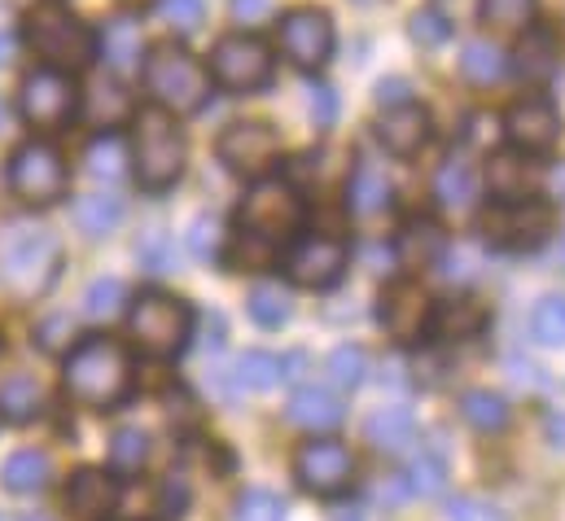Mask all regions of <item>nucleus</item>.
Instances as JSON below:
<instances>
[{
    "label": "nucleus",
    "instance_id": "obj_1",
    "mask_svg": "<svg viewBox=\"0 0 565 521\" xmlns=\"http://www.w3.org/2000/svg\"><path fill=\"white\" fill-rule=\"evenodd\" d=\"M302 198L294 184L285 180H255V189L246 193L242 211H237V228L246 242V263H268L273 251L285 246L298 228H302Z\"/></svg>",
    "mask_w": 565,
    "mask_h": 521
},
{
    "label": "nucleus",
    "instance_id": "obj_2",
    "mask_svg": "<svg viewBox=\"0 0 565 521\" xmlns=\"http://www.w3.org/2000/svg\"><path fill=\"white\" fill-rule=\"evenodd\" d=\"M62 382L84 407H115L132 386V360L115 338H84L71 347Z\"/></svg>",
    "mask_w": 565,
    "mask_h": 521
},
{
    "label": "nucleus",
    "instance_id": "obj_3",
    "mask_svg": "<svg viewBox=\"0 0 565 521\" xmlns=\"http://www.w3.org/2000/svg\"><path fill=\"white\" fill-rule=\"evenodd\" d=\"M145 93L167 115H198L211 97V71L180 44H158L141 62Z\"/></svg>",
    "mask_w": 565,
    "mask_h": 521
},
{
    "label": "nucleus",
    "instance_id": "obj_4",
    "mask_svg": "<svg viewBox=\"0 0 565 521\" xmlns=\"http://www.w3.org/2000/svg\"><path fill=\"white\" fill-rule=\"evenodd\" d=\"M26 44L53 71H84L97 57V35L62 0H40L26 13Z\"/></svg>",
    "mask_w": 565,
    "mask_h": 521
},
{
    "label": "nucleus",
    "instance_id": "obj_5",
    "mask_svg": "<svg viewBox=\"0 0 565 521\" xmlns=\"http://www.w3.org/2000/svg\"><path fill=\"white\" fill-rule=\"evenodd\" d=\"M62 242L44 224H9L0 233V276L18 294H44L57 276Z\"/></svg>",
    "mask_w": 565,
    "mask_h": 521
},
{
    "label": "nucleus",
    "instance_id": "obj_6",
    "mask_svg": "<svg viewBox=\"0 0 565 521\" xmlns=\"http://www.w3.org/2000/svg\"><path fill=\"white\" fill-rule=\"evenodd\" d=\"M184 136L175 128V115L167 110H141L137 115V136H132V162H137V180L149 193H162L180 180L184 171Z\"/></svg>",
    "mask_w": 565,
    "mask_h": 521
},
{
    "label": "nucleus",
    "instance_id": "obj_7",
    "mask_svg": "<svg viewBox=\"0 0 565 521\" xmlns=\"http://www.w3.org/2000/svg\"><path fill=\"white\" fill-rule=\"evenodd\" d=\"M128 329L137 338L145 355L153 360H175L189 338H193V311L184 298H171L162 289H149L141 298H132V311H128Z\"/></svg>",
    "mask_w": 565,
    "mask_h": 521
},
{
    "label": "nucleus",
    "instance_id": "obj_8",
    "mask_svg": "<svg viewBox=\"0 0 565 521\" xmlns=\"http://www.w3.org/2000/svg\"><path fill=\"white\" fill-rule=\"evenodd\" d=\"M482 233L500 251H535L553 233V202H540V198H500L482 215Z\"/></svg>",
    "mask_w": 565,
    "mask_h": 521
},
{
    "label": "nucleus",
    "instance_id": "obj_9",
    "mask_svg": "<svg viewBox=\"0 0 565 521\" xmlns=\"http://www.w3.org/2000/svg\"><path fill=\"white\" fill-rule=\"evenodd\" d=\"M9 189L26 206H53L66 193V162L49 140H26L9 158Z\"/></svg>",
    "mask_w": 565,
    "mask_h": 521
},
{
    "label": "nucleus",
    "instance_id": "obj_10",
    "mask_svg": "<svg viewBox=\"0 0 565 521\" xmlns=\"http://www.w3.org/2000/svg\"><path fill=\"white\" fill-rule=\"evenodd\" d=\"M211 75L228 93H259L273 84V49L255 35H224L211 53Z\"/></svg>",
    "mask_w": 565,
    "mask_h": 521
},
{
    "label": "nucleus",
    "instance_id": "obj_11",
    "mask_svg": "<svg viewBox=\"0 0 565 521\" xmlns=\"http://www.w3.org/2000/svg\"><path fill=\"white\" fill-rule=\"evenodd\" d=\"M277 153H281V136H277V128H268L259 119L228 124L224 136H220V162L233 176H246V180H264L277 167Z\"/></svg>",
    "mask_w": 565,
    "mask_h": 521
},
{
    "label": "nucleus",
    "instance_id": "obj_12",
    "mask_svg": "<svg viewBox=\"0 0 565 521\" xmlns=\"http://www.w3.org/2000/svg\"><path fill=\"white\" fill-rule=\"evenodd\" d=\"M75 110H79V93L66 71L44 66L22 79V119L31 128H62Z\"/></svg>",
    "mask_w": 565,
    "mask_h": 521
},
{
    "label": "nucleus",
    "instance_id": "obj_13",
    "mask_svg": "<svg viewBox=\"0 0 565 521\" xmlns=\"http://www.w3.org/2000/svg\"><path fill=\"white\" fill-rule=\"evenodd\" d=\"M351 474H355V460L342 443L333 438H311L298 456H294V478L302 491L311 496H342L351 487Z\"/></svg>",
    "mask_w": 565,
    "mask_h": 521
},
{
    "label": "nucleus",
    "instance_id": "obj_14",
    "mask_svg": "<svg viewBox=\"0 0 565 521\" xmlns=\"http://www.w3.org/2000/svg\"><path fill=\"white\" fill-rule=\"evenodd\" d=\"M281 53L298 71H320L333 57V22L324 9H289L281 18Z\"/></svg>",
    "mask_w": 565,
    "mask_h": 521
},
{
    "label": "nucleus",
    "instance_id": "obj_15",
    "mask_svg": "<svg viewBox=\"0 0 565 521\" xmlns=\"http://www.w3.org/2000/svg\"><path fill=\"white\" fill-rule=\"evenodd\" d=\"M429 316H434V302L422 289V280H395L382 289V302H377V320L386 329V338L395 342H417L425 329H429Z\"/></svg>",
    "mask_w": 565,
    "mask_h": 521
},
{
    "label": "nucleus",
    "instance_id": "obj_16",
    "mask_svg": "<svg viewBox=\"0 0 565 521\" xmlns=\"http://www.w3.org/2000/svg\"><path fill=\"white\" fill-rule=\"evenodd\" d=\"M347 272V246L338 237H302L285 255V276L302 289H329Z\"/></svg>",
    "mask_w": 565,
    "mask_h": 521
},
{
    "label": "nucleus",
    "instance_id": "obj_17",
    "mask_svg": "<svg viewBox=\"0 0 565 521\" xmlns=\"http://www.w3.org/2000/svg\"><path fill=\"white\" fill-rule=\"evenodd\" d=\"M504 131H509L513 149H522V153H548V149L557 145V136H562V115H557L553 102L526 97V102H518V106L509 110Z\"/></svg>",
    "mask_w": 565,
    "mask_h": 521
},
{
    "label": "nucleus",
    "instance_id": "obj_18",
    "mask_svg": "<svg viewBox=\"0 0 565 521\" xmlns=\"http://www.w3.org/2000/svg\"><path fill=\"white\" fill-rule=\"evenodd\" d=\"M391 198H395V189H391L386 167H377L373 158H360V167L347 180V211L355 220H377L391 211Z\"/></svg>",
    "mask_w": 565,
    "mask_h": 521
},
{
    "label": "nucleus",
    "instance_id": "obj_19",
    "mask_svg": "<svg viewBox=\"0 0 565 521\" xmlns=\"http://www.w3.org/2000/svg\"><path fill=\"white\" fill-rule=\"evenodd\" d=\"M377 140H382L391 153L413 158L425 140H429V115H425L422 106H413V102L391 106V110L382 115V124H377Z\"/></svg>",
    "mask_w": 565,
    "mask_h": 521
},
{
    "label": "nucleus",
    "instance_id": "obj_20",
    "mask_svg": "<svg viewBox=\"0 0 565 521\" xmlns=\"http://www.w3.org/2000/svg\"><path fill=\"white\" fill-rule=\"evenodd\" d=\"M557 66H562V35L553 26H526L518 44V75L526 84H544L557 75Z\"/></svg>",
    "mask_w": 565,
    "mask_h": 521
},
{
    "label": "nucleus",
    "instance_id": "obj_21",
    "mask_svg": "<svg viewBox=\"0 0 565 521\" xmlns=\"http://www.w3.org/2000/svg\"><path fill=\"white\" fill-rule=\"evenodd\" d=\"M478 189H482V180H478V171H473V162L469 158H447L443 167H438V176H434V198H438V206L443 211H473V202H478Z\"/></svg>",
    "mask_w": 565,
    "mask_h": 521
},
{
    "label": "nucleus",
    "instance_id": "obj_22",
    "mask_svg": "<svg viewBox=\"0 0 565 521\" xmlns=\"http://www.w3.org/2000/svg\"><path fill=\"white\" fill-rule=\"evenodd\" d=\"M66 509L79 521H97L115 509V478H106L102 469H79L71 478V491H66Z\"/></svg>",
    "mask_w": 565,
    "mask_h": 521
},
{
    "label": "nucleus",
    "instance_id": "obj_23",
    "mask_svg": "<svg viewBox=\"0 0 565 521\" xmlns=\"http://www.w3.org/2000/svg\"><path fill=\"white\" fill-rule=\"evenodd\" d=\"M487 320H491L487 302H478V298H469V294L438 302V311L429 316V325H434L438 338H478V333L487 329Z\"/></svg>",
    "mask_w": 565,
    "mask_h": 521
},
{
    "label": "nucleus",
    "instance_id": "obj_24",
    "mask_svg": "<svg viewBox=\"0 0 565 521\" xmlns=\"http://www.w3.org/2000/svg\"><path fill=\"white\" fill-rule=\"evenodd\" d=\"M285 416L294 421V425H302V429H333V425H342V398L333 391H324V386H302V391L289 398V407H285Z\"/></svg>",
    "mask_w": 565,
    "mask_h": 521
},
{
    "label": "nucleus",
    "instance_id": "obj_25",
    "mask_svg": "<svg viewBox=\"0 0 565 521\" xmlns=\"http://www.w3.org/2000/svg\"><path fill=\"white\" fill-rule=\"evenodd\" d=\"M364 438L377 447V451H404L413 438H417V416L399 403L391 407H377L369 421H364Z\"/></svg>",
    "mask_w": 565,
    "mask_h": 521
},
{
    "label": "nucleus",
    "instance_id": "obj_26",
    "mask_svg": "<svg viewBox=\"0 0 565 521\" xmlns=\"http://www.w3.org/2000/svg\"><path fill=\"white\" fill-rule=\"evenodd\" d=\"M102 53H106V62L119 71V75H128V71H141V22L137 18H128V13H119V18H110L106 22V35H102Z\"/></svg>",
    "mask_w": 565,
    "mask_h": 521
},
{
    "label": "nucleus",
    "instance_id": "obj_27",
    "mask_svg": "<svg viewBox=\"0 0 565 521\" xmlns=\"http://www.w3.org/2000/svg\"><path fill=\"white\" fill-rule=\"evenodd\" d=\"M49 478H53V465H49V456L35 451V447L13 451V456L4 460V469H0V482H4L13 496H35V491L49 487Z\"/></svg>",
    "mask_w": 565,
    "mask_h": 521
},
{
    "label": "nucleus",
    "instance_id": "obj_28",
    "mask_svg": "<svg viewBox=\"0 0 565 521\" xmlns=\"http://www.w3.org/2000/svg\"><path fill=\"white\" fill-rule=\"evenodd\" d=\"M443 233H438V224L434 220H413V224H404V233H399V242H395V255L404 267H434L438 255H443Z\"/></svg>",
    "mask_w": 565,
    "mask_h": 521
},
{
    "label": "nucleus",
    "instance_id": "obj_29",
    "mask_svg": "<svg viewBox=\"0 0 565 521\" xmlns=\"http://www.w3.org/2000/svg\"><path fill=\"white\" fill-rule=\"evenodd\" d=\"M75 224L88 237H110L124 224V198H115V193H84L75 202Z\"/></svg>",
    "mask_w": 565,
    "mask_h": 521
},
{
    "label": "nucleus",
    "instance_id": "obj_30",
    "mask_svg": "<svg viewBox=\"0 0 565 521\" xmlns=\"http://www.w3.org/2000/svg\"><path fill=\"white\" fill-rule=\"evenodd\" d=\"M40 407H44V391H40V382H35V378L13 373V378H4V382H0V416H4V421L26 425V421H35V416H40Z\"/></svg>",
    "mask_w": 565,
    "mask_h": 521
},
{
    "label": "nucleus",
    "instance_id": "obj_31",
    "mask_svg": "<svg viewBox=\"0 0 565 521\" xmlns=\"http://www.w3.org/2000/svg\"><path fill=\"white\" fill-rule=\"evenodd\" d=\"M460 416L478 429V434H500L504 425H509V398L495 391H469L460 398Z\"/></svg>",
    "mask_w": 565,
    "mask_h": 521
},
{
    "label": "nucleus",
    "instance_id": "obj_32",
    "mask_svg": "<svg viewBox=\"0 0 565 521\" xmlns=\"http://www.w3.org/2000/svg\"><path fill=\"white\" fill-rule=\"evenodd\" d=\"M460 71H465V79H473V84H495V79H504L509 57H504L491 40H469L465 53H460Z\"/></svg>",
    "mask_w": 565,
    "mask_h": 521
},
{
    "label": "nucleus",
    "instance_id": "obj_33",
    "mask_svg": "<svg viewBox=\"0 0 565 521\" xmlns=\"http://www.w3.org/2000/svg\"><path fill=\"white\" fill-rule=\"evenodd\" d=\"M88 119L97 124V128H119L124 119H132V97L124 93V84H97L93 93H88Z\"/></svg>",
    "mask_w": 565,
    "mask_h": 521
},
{
    "label": "nucleus",
    "instance_id": "obj_34",
    "mask_svg": "<svg viewBox=\"0 0 565 521\" xmlns=\"http://www.w3.org/2000/svg\"><path fill=\"white\" fill-rule=\"evenodd\" d=\"M128 302V285L119 276H97L88 289H84V316L88 320H110L119 316Z\"/></svg>",
    "mask_w": 565,
    "mask_h": 521
},
{
    "label": "nucleus",
    "instance_id": "obj_35",
    "mask_svg": "<svg viewBox=\"0 0 565 521\" xmlns=\"http://www.w3.org/2000/svg\"><path fill=\"white\" fill-rule=\"evenodd\" d=\"M487 184L495 198H526V184H531V171L522 158L513 153H495L491 167H487Z\"/></svg>",
    "mask_w": 565,
    "mask_h": 521
},
{
    "label": "nucleus",
    "instance_id": "obj_36",
    "mask_svg": "<svg viewBox=\"0 0 565 521\" xmlns=\"http://www.w3.org/2000/svg\"><path fill=\"white\" fill-rule=\"evenodd\" d=\"M246 307H250V316H255V325H264V329H281L285 320H289V294H285L281 285H273V280H264V285H255L250 289V298H246Z\"/></svg>",
    "mask_w": 565,
    "mask_h": 521
},
{
    "label": "nucleus",
    "instance_id": "obj_37",
    "mask_svg": "<svg viewBox=\"0 0 565 521\" xmlns=\"http://www.w3.org/2000/svg\"><path fill=\"white\" fill-rule=\"evenodd\" d=\"M84 162H88V176H93V180H119V176H124V162H128V149H124L119 136L106 131V136H97V140L88 145Z\"/></svg>",
    "mask_w": 565,
    "mask_h": 521
},
{
    "label": "nucleus",
    "instance_id": "obj_38",
    "mask_svg": "<svg viewBox=\"0 0 565 521\" xmlns=\"http://www.w3.org/2000/svg\"><path fill=\"white\" fill-rule=\"evenodd\" d=\"M281 382V360L273 351H246L237 360V386L246 391H273Z\"/></svg>",
    "mask_w": 565,
    "mask_h": 521
},
{
    "label": "nucleus",
    "instance_id": "obj_39",
    "mask_svg": "<svg viewBox=\"0 0 565 521\" xmlns=\"http://www.w3.org/2000/svg\"><path fill=\"white\" fill-rule=\"evenodd\" d=\"M531 333L540 347H565V294L540 298V307L531 316Z\"/></svg>",
    "mask_w": 565,
    "mask_h": 521
},
{
    "label": "nucleus",
    "instance_id": "obj_40",
    "mask_svg": "<svg viewBox=\"0 0 565 521\" xmlns=\"http://www.w3.org/2000/svg\"><path fill=\"white\" fill-rule=\"evenodd\" d=\"M149 460V438L141 429H119L110 438V465L115 474H141V465Z\"/></svg>",
    "mask_w": 565,
    "mask_h": 521
},
{
    "label": "nucleus",
    "instance_id": "obj_41",
    "mask_svg": "<svg viewBox=\"0 0 565 521\" xmlns=\"http://www.w3.org/2000/svg\"><path fill=\"white\" fill-rule=\"evenodd\" d=\"M329 378H333V386H342V391H360L364 378H369V355H364L360 347H338V351L329 355Z\"/></svg>",
    "mask_w": 565,
    "mask_h": 521
},
{
    "label": "nucleus",
    "instance_id": "obj_42",
    "mask_svg": "<svg viewBox=\"0 0 565 521\" xmlns=\"http://www.w3.org/2000/svg\"><path fill=\"white\" fill-rule=\"evenodd\" d=\"M482 13L500 31H522L535 18V0H482Z\"/></svg>",
    "mask_w": 565,
    "mask_h": 521
},
{
    "label": "nucleus",
    "instance_id": "obj_43",
    "mask_svg": "<svg viewBox=\"0 0 565 521\" xmlns=\"http://www.w3.org/2000/svg\"><path fill=\"white\" fill-rule=\"evenodd\" d=\"M285 500L273 491H246L237 504H233V521H285Z\"/></svg>",
    "mask_w": 565,
    "mask_h": 521
},
{
    "label": "nucleus",
    "instance_id": "obj_44",
    "mask_svg": "<svg viewBox=\"0 0 565 521\" xmlns=\"http://www.w3.org/2000/svg\"><path fill=\"white\" fill-rule=\"evenodd\" d=\"M443 487H447L443 460L438 456H417L413 469H408V491L422 496V500H434V496H443Z\"/></svg>",
    "mask_w": 565,
    "mask_h": 521
},
{
    "label": "nucleus",
    "instance_id": "obj_45",
    "mask_svg": "<svg viewBox=\"0 0 565 521\" xmlns=\"http://www.w3.org/2000/svg\"><path fill=\"white\" fill-rule=\"evenodd\" d=\"M158 13L175 35H193L206 22V4L202 0H158Z\"/></svg>",
    "mask_w": 565,
    "mask_h": 521
},
{
    "label": "nucleus",
    "instance_id": "obj_46",
    "mask_svg": "<svg viewBox=\"0 0 565 521\" xmlns=\"http://www.w3.org/2000/svg\"><path fill=\"white\" fill-rule=\"evenodd\" d=\"M220 246H224V228H220V220H215V215H198V220L189 224V255L206 263L220 255Z\"/></svg>",
    "mask_w": 565,
    "mask_h": 521
},
{
    "label": "nucleus",
    "instance_id": "obj_47",
    "mask_svg": "<svg viewBox=\"0 0 565 521\" xmlns=\"http://www.w3.org/2000/svg\"><path fill=\"white\" fill-rule=\"evenodd\" d=\"M137 259H141L149 272H171V267H175V242H171L162 228H149L141 242H137Z\"/></svg>",
    "mask_w": 565,
    "mask_h": 521
},
{
    "label": "nucleus",
    "instance_id": "obj_48",
    "mask_svg": "<svg viewBox=\"0 0 565 521\" xmlns=\"http://www.w3.org/2000/svg\"><path fill=\"white\" fill-rule=\"evenodd\" d=\"M413 40L422 44V49H438V44H447V35H451V22L443 18V13H434V9H422V13H413Z\"/></svg>",
    "mask_w": 565,
    "mask_h": 521
},
{
    "label": "nucleus",
    "instance_id": "obj_49",
    "mask_svg": "<svg viewBox=\"0 0 565 521\" xmlns=\"http://www.w3.org/2000/svg\"><path fill=\"white\" fill-rule=\"evenodd\" d=\"M35 338H40L44 351H71V342H75V320H71V316H49V320L35 329Z\"/></svg>",
    "mask_w": 565,
    "mask_h": 521
},
{
    "label": "nucleus",
    "instance_id": "obj_50",
    "mask_svg": "<svg viewBox=\"0 0 565 521\" xmlns=\"http://www.w3.org/2000/svg\"><path fill=\"white\" fill-rule=\"evenodd\" d=\"M438 272H443V280H469V276L478 272V251H469V246L447 251V246H443V255H438Z\"/></svg>",
    "mask_w": 565,
    "mask_h": 521
},
{
    "label": "nucleus",
    "instance_id": "obj_51",
    "mask_svg": "<svg viewBox=\"0 0 565 521\" xmlns=\"http://www.w3.org/2000/svg\"><path fill=\"white\" fill-rule=\"evenodd\" d=\"M184 504H189V482H184V478H167V482H162V504H158V513L167 521H175L184 513Z\"/></svg>",
    "mask_w": 565,
    "mask_h": 521
},
{
    "label": "nucleus",
    "instance_id": "obj_52",
    "mask_svg": "<svg viewBox=\"0 0 565 521\" xmlns=\"http://www.w3.org/2000/svg\"><path fill=\"white\" fill-rule=\"evenodd\" d=\"M307 93H311V119H316V128H329L333 115H338V97H333V88H329V84H311Z\"/></svg>",
    "mask_w": 565,
    "mask_h": 521
},
{
    "label": "nucleus",
    "instance_id": "obj_53",
    "mask_svg": "<svg viewBox=\"0 0 565 521\" xmlns=\"http://www.w3.org/2000/svg\"><path fill=\"white\" fill-rule=\"evenodd\" d=\"M228 13H233V22L255 26V22H264L273 13V0H228Z\"/></svg>",
    "mask_w": 565,
    "mask_h": 521
},
{
    "label": "nucleus",
    "instance_id": "obj_54",
    "mask_svg": "<svg viewBox=\"0 0 565 521\" xmlns=\"http://www.w3.org/2000/svg\"><path fill=\"white\" fill-rule=\"evenodd\" d=\"M447 521H504L491 504H478V500H456L447 509Z\"/></svg>",
    "mask_w": 565,
    "mask_h": 521
},
{
    "label": "nucleus",
    "instance_id": "obj_55",
    "mask_svg": "<svg viewBox=\"0 0 565 521\" xmlns=\"http://www.w3.org/2000/svg\"><path fill=\"white\" fill-rule=\"evenodd\" d=\"M404 102H413V97H408V79H404V75H391V79H382V84H377V106H386V110H391V106H404Z\"/></svg>",
    "mask_w": 565,
    "mask_h": 521
},
{
    "label": "nucleus",
    "instance_id": "obj_56",
    "mask_svg": "<svg viewBox=\"0 0 565 521\" xmlns=\"http://www.w3.org/2000/svg\"><path fill=\"white\" fill-rule=\"evenodd\" d=\"M548 443L565 451V412H553V416H548Z\"/></svg>",
    "mask_w": 565,
    "mask_h": 521
},
{
    "label": "nucleus",
    "instance_id": "obj_57",
    "mask_svg": "<svg viewBox=\"0 0 565 521\" xmlns=\"http://www.w3.org/2000/svg\"><path fill=\"white\" fill-rule=\"evenodd\" d=\"M548 189H553V198H557V202H565V162H562V167H557V171H553V180H548Z\"/></svg>",
    "mask_w": 565,
    "mask_h": 521
},
{
    "label": "nucleus",
    "instance_id": "obj_58",
    "mask_svg": "<svg viewBox=\"0 0 565 521\" xmlns=\"http://www.w3.org/2000/svg\"><path fill=\"white\" fill-rule=\"evenodd\" d=\"M9 62H13V35L0 31V66H9Z\"/></svg>",
    "mask_w": 565,
    "mask_h": 521
},
{
    "label": "nucleus",
    "instance_id": "obj_59",
    "mask_svg": "<svg viewBox=\"0 0 565 521\" xmlns=\"http://www.w3.org/2000/svg\"><path fill=\"white\" fill-rule=\"evenodd\" d=\"M333 521H364V518H360L355 509H338V513H333Z\"/></svg>",
    "mask_w": 565,
    "mask_h": 521
},
{
    "label": "nucleus",
    "instance_id": "obj_60",
    "mask_svg": "<svg viewBox=\"0 0 565 521\" xmlns=\"http://www.w3.org/2000/svg\"><path fill=\"white\" fill-rule=\"evenodd\" d=\"M0 128H4V102H0Z\"/></svg>",
    "mask_w": 565,
    "mask_h": 521
},
{
    "label": "nucleus",
    "instance_id": "obj_61",
    "mask_svg": "<svg viewBox=\"0 0 565 521\" xmlns=\"http://www.w3.org/2000/svg\"><path fill=\"white\" fill-rule=\"evenodd\" d=\"M132 4H145V0H132Z\"/></svg>",
    "mask_w": 565,
    "mask_h": 521
},
{
    "label": "nucleus",
    "instance_id": "obj_62",
    "mask_svg": "<svg viewBox=\"0 0 565 521\" xmlns=\"http://www.w3.org/2000/svg\"><path fill=\"white\" fill-rule=\"evenodd\" d=\"M0 521H4V518H0Z\"/></svg>",
    "mask_w": 565,
    "mask_h": 521
}]
</instances>
